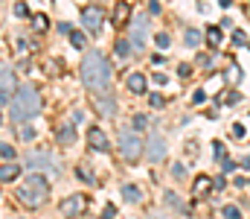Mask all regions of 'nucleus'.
<instances>
[{"label":"nucleus","instance_id":"nucleus-1","mask_svg":"<svg viewBox=\"0 0 250 219\" xmlns=\"http://www.w3.org/2000/svg\"><path fill=\"white\" fill-rule=\"evenodd\" d=\"M79 73H82V85H84L90 94H96V97L111 94V65H108L105 53L90 50V53L82 59Z\"/></svg>","mask_w":250,"mask_h":219},{"label":"nucleus","instance_id":"nucleus-2","mask_svg":"<svg viewBox=\"0 0 250 219\" xmlns=\"http://www.w3.org/2000/svg\"><path fill=\"white\" fill-rule=\"evenodd\" d=\"M38 111H41V97H38L35 85H21V88L15 91V97H12V102H9V117H12V123H26V120H32Z\"/></svg>","mask_w":250,"mask_h":219},{"label":"nucleus","instance_id":"nucleus-3","mask_svg":"<svg viewBox=\"0 0 250 219\" xmlns=\"http://www.w3.org/2000/svg\"><path fill=\"white\" fill-rule=\"evenodd\" d=\"M47 199H50V181H47V175L38 172V170H29V175L18 187V202L26 205V208H41Z\"/></svg>","mask_w":250,"mask_h":219},{"label":"nucleus","instance_id":"nucleus-4","mask_svg":"<svg viewBox=\"0 0 250 219\" xmlns=\"http://www.w3.org/2000/svg\"><path fill=\"white\" fill-rule=\"evenodd\" d=\"M23 167L47 172V175H62V164L53 152H29V155H23Z\"/></svg>","mask_w":250,"mask_h":219},{"label":"nucleus","instance_id":"nucleus-5","mask_svg":"<svg viewBox=\"0 0 250 219\" xmlns=\"http://www.w3.org/2000/svg\"><path fill=\"white\" fill-rule=\"evenodd\" d=\"M120 155H123L125 161H137L143 152H146V144H143V138H140V132H134V129H128L125 126L123 132H120Z\"/></svg>","mask_w":250,"mask_h":219},{"label":"nucleus","instance_id":"nucleus-6","mask_svg":"<svg viewBox=\"0 0 250 219\" xmlns=\"http://www.w3.org/2000/svg\"><path fill=\"white\" fill-rule=\"evenodd\" d=\"M128 38L134 44V50H143L148 44V15H134L128 24Z\"/></svg>","mask_w":250,"mask_h":219},{"label":"nucleus","instance_id":"nucleus-7","mask_svg":"<svg viewBox=\"0 0 250 219\" xmlns=\"http://www.w3.org/2000/svg\"><path fill=\"white\" fill-rule=\"evenodd\" d=\"M146 158L151 164H160L166 158V138L160 132H148V138H146Z\"/></svg>","mask_w":250,"mask_h":219},{"label":"nucleus","instance_id":"nucleus-8","mask_svg":"<svg viewBox=\"0 0 250 219\" xmlns=\"http://www.w3.org/2000/svg\"><path fill=\"white\" fill-rule=\"evenodd\" d=\"M12 91H15V73H12V65L9 62H3L0 65V102H3V108H9Z\"/></svg>","mask_w":250,"mask_h":219},{"label":"nucleus","instance_id":"nucleus-9","mask_svg":"<svg viewBox=\"0 0 250 219\" xmlns=\"http://www.w3.org/2000/svg\"><path fill=\"white\" fill-rule=\"evenodd\" d=\"M84 208H87V196L73 193V196H67V199L62 202V217H67V219L82 217V214H84Z\"/></svg>","mask_w":250,"mask_h":219},{"label":"nucleus","instance_id":"nucleus-10","mask_svg":"<svg viewBox=\"0 0 250 219\" xmlns=\"http://www.w3.org/2000/svg\"><path fill=\"white\" fill-rule=\"evenodd\" d=\"M102 18H105V15H102L96 6H87V9L82 12V24H84V29H87L90 35H96V32L102 29Z\"/></svg>","mask_w":250,"mask_h":219},{"label":"nucleus","instance_id":"nucleus-11","mask_svg":"<svg viewBox=\"0 0 250 219\" xmlns=\"http://www.w3.org/2000/svg\"><path fill=\"white\" fill-rule=\"evenodd\" d=\"M87 144H90V149H96V152H108V135L99 129V126H90L87 129Z\"/></svg>","mask_w":250,"mask_h":219},{"label":"nucleus","instance_id":"nucleus-12","mask_svg":"<svg viewBox=\"0 0 250 219\" xmlns=\"http://www.w3.org/2000/svg\"><path fill=\"white\" fill-rule=\"evenodd\" d=\"M212 187H215V184H212V178H209V175H198V181L192 184V196H195V199H204Z\"/></svg>","mask_w":250,"mask_h":219},{"label":"nucleus","instance_id":"nucleus-13","mask_svg":"<svg viewBox=\"0 0 250 219\" xmlns=\"http://www.w3.org/2000/svg\"><path fill=\"white\" fill-rule=\"evenodd\" d=\"M96 111L102 117H117V102L111 97H96Z\"/></svg>","mask_w":250,"mask_h":219},{"label":"nucleus","instance_id":"nucleus-14","mask_svg":"<svg viewBox=\"0 0 250 219\" xmlns=\"http://www.w3.org/2000/svg\"><path fill=\"white\" fill-rule=\"evenodd\" d=\"M146 85H148V79L143 73H131L128 76V91L131 94H146Z\"/></svg>","mask_w":250,"mask_h":219},{"label":"nucleus","instance_id":"nucleus-15","mask_svg":"<svg viewBox=\"0 0 250 219\" xmlns=\"http://www.w3.org/2000/svg\"><path fill=\"white\" fill-rule=\"evenodd\" d=\"M18 175H21V167H18L15 161H3V170H0V181H6V184H9V181H15Z\"/></svg>","mask_w":250,"mask_h":219},{"label":"nucleus","instance_id":"nucleus-16","mask_svg":"<svg viewBox=\"0 0 250 219\" xmlns=\"http://www.w3.org/2000/svg\"><path fill=\"white\" fill-rule=\"evenodd\" d=\"M123 199L131 202V205H137V202H143V190L137 184H123Z\"/></svg>","mask_w":250,"mask_h":219},{"label":"nucleus","instance_id":"nucleus-17","mask_svg":"<svg viewBox=\"0 0 250 219\" xmlns=\"http://www.w3.org/2000/svg\"><path fill=\"white\" fill-rule=\"evenodd\" d=\"M56 141L62 146H70L73 141H76V129L73 126H62V129H56Z\"/></svg>","mask_w":250,"mask_h":219},{"label":"nucleus","instance_id":"nucleus-18","mask_svg":"<svg viewBox=\"0 0 250 219\" xmlns=\"http://www.w3.org/2000/svg\"><path fill=\"white\" fill-rule=\"evenodd\" d=\"M128 12H131V9H128V3H125V0H120V3L114 6V24H117V26H123V24H125Z\"/></svg>","mask_w":250,"mask_h":219},{"label":"nucleus","instance_id":"nucleus-19","mask_svg":"<svg viewBox=\"0 0 250 219\" xmlns=\"http://www.w3.org/2000/svg\"><path fill=\"white\" fill-rule=\"evenodd\" d=\"M221 41H224L221 29H218V26H209V29H207V44H209V47H221Z\"/></svg>","mask_w":250,"mask_h":219},{"label":"nucleus","instance_id":"nucleus-20","mask_svg":"<svg viewBox=\"0 0 250 219\" xmlns=\"http://www.w3.org/2000/svg\"><path fill=\"white\" fill-rule=\"evenodd\" d=\"M76 175H79V181H84V184H90V187L96 184V178H93V172H90L87 167H79V170H76Z\"/></svg>","mask_w":250,"mask_h":219},{"label":"nucleus","instance_id":"nucleus-21","mask_svg":"<svg viewBox=\"0 0 250 219\" xmlns=\"http://www.w3.org/2000/svg\"><path fill=\"white\" fill-rule=\"evenodd\" d=\"M163 199H166V205H169V208H175V211H181V214L187 211V205H184V202H181V199H178L175 193H166Z\"/></svg>","mask_w":250,"mask_h":219},{"label":"nucleus","instance_id":"nucleus-22","mask_svg":"<svg viewBox=\"0 0 250 219\" xmlns=\"http://www.w3.org/2000/svg\"><path fill=\"white\" fill-rule=\"evenodd\" d=\"M117 53H120V56H131V53H134V44H131V41H125V38H120V41H117Z\"/></svg>","mask_w":250,"mask_h":219},{"label":"nucleus","instance_id":"nucleus-23","mask_svg":"<svg viewBox=\"0 0 250 219\" xmlns=\"http://www.w3.org/2000/svg\"><path fill=\"white\" fill-rule=\"evenodd\" d=\"M44 71L50 73V76H56V73H62V59H47V65H44Z\"/></svg>","mask_w":250,"mask_h":219},{"label":"nucleus","instance_id":"nucleus-24","mask_svg":"<svg viewBox=\"0 0 250 219\" xmlns=\"http://www.w3.org/2000/svg\"><path fill=\"white\" fill-rule=\"evenodd\" d=\"M70 44H73L76 50H82V47L87 44V38H84V32H70Z\"/></svg>","mask_w":250,"mask_h":219},{"label":"nucleus","instance_id":"nucleus-25","mask_svg":"<svg viewBox=\"0 0 250 219\" xmlns=\"http://www.w3.org/2000/svg\"><path fill=\"white\" fill-rule=\"evenodd\" d=\"M154 44H157L160 50H169V47H172V38H169L166 32H157V35H154Z\"/></svg>","mask_w":250,"mask_h":219},{"label":"nucleus","instance_id":"nucleus-26","mask_svg":"<svg viewBox=\"0 0 250 219\" xmlns=\"http://www.w3.org/2000/svg\"><path fill=\"white\" fill-rule=\"evenodd\" d=\"M201 44V32L198 29H187V47H198Z\"/></svg>","mask_w":250,"mask_h":219},{"label":"nucleus","instance_id":"nucleus-27","mask_svg":"<svg viewBox=\"0 0 250 219\" xmlns=\"http://www.w3.org/2000/svg\"><path fill=\"white\" fill-rule=\"evenodd\" d=\"M15 155H18V152H15V149H12L9 144L0 146V158H3V161H15Z\"/></svg>","mask_w":250,"mask_h":219},{"label":"nucleus","instance_id":"nucleus-28","mask_svg":"<svg viewBox=\"0 0 250 219\" xmlns=\"http://www.w3.org/2000/svg\"><path fill=\"white\" fill-rule=\"evenodd\" d=\"M233 44H236V47H245V44H248V35H245L242 29H236V32H233Z\"/></svg>","mask_w":250,"mask_h":219},{"label":"nucleus","instance_id":"nucleus-29","mask_svg":"<svg viewBox=\"0 0 250 219\" xmlns=\"http://www.w3.org/2000/svg\"><path fill=\"white\" fill-rule=\"evenodd\" d=\"M239 217H242V214H239L236 205H227V208H224V219H239Z\"/></svg>","mask_w":250,"mask_h":219},{"label":"nucleus","instance_id":"nucleus-30","mask_svg":"<svg viewBox=\"0 0 250 219\" xmlns=\"http://www.w3.org/2000/svg\"><path fill=\"white\" fill-rule=\"evenodd\" d=\"M148 102H151V108H163V105H166V99H163L160 94H151V97H148Z\"/></svg>","mask_w":250,"mask_h":219},{"label":"nucleus","instance_id":"nucleus-31","mask_svg":"<svg viewBox=\"0 0 250 219\" xmlns=\"http://www.w3.org/2000/svg\"><path fill=\"white\" fill-rule=\"evenodd\" d=\"M15 15H18V18H26V15H29V6H26V3H15Z\"/></svg>","mask_w":250,"mask_h":219},{"label":"nucleus","instance_id":"nucleus-32","mask_svg":"<svg viewBox=\"0 0 250 219\" xmlns=\"http://www.w3.org/2000/svg\"><path fill=\"white\" fill-rule=\"evenodd\" d=\"M172 175H175V178H184V175H187V167H184V164H172Z\"/></svg>","mask_w":250,"mask_h":219},{"label":"nucleus","instance_id":"nucleus-33","mask_svg":"<svg viewBox=\"0 0 250 219\" xmlns=\"http://www.w3.org/2000/svg\"><path fill=\"white\" fill-rule=\"evenodd\" d=\"M212 149H215V161H221V158L227 155V152H224V144H221V141H215V144H212Z\"/></svg>","mask_w":250,"mask_h":219},{"label":"nucleus","instance_id":"nucleus-34","mask_svg":"<svg viewBox=\"0 0 250 219\" xmlns=\"http://www.w3.org/2000/svg\"><path fill=\"white\" fill-rule=\"evenodd\" d=\"M134 126H137V129H148V117L137 114V117H134Z\"/></svg>","mask_w":250,"mask_h":219},{"label":"nucleus","instance_id":"nucleus-35","mask_svg":"<svg viewBox=\"0 0 250 219\" xmlns=\"http://www.w3.org/2000/svg\"><path fill=\"white\" fill-rule=\"evenodd\" d=\"M230 135H233V138H236V141H242V138H245V126H242V123H236V126H233V132H230Z\"/></svg>","mask_w":250,"mask_h":219},{"label":"nucleus","instance_id":"nucleus-36","mask_svg":"<svg viewBox=\"0 0 250 219\" xmlns=\"http://www.w3.org/2000/svg\"><path fill=\"white\" fill-rule=\"evenodd\" d=\"M21 138H23V141H32V138H35V129L23 126V129H21Z\"/></svg>","mask_w":250,"mask_h":219},{"label":"nucleus","instance_id":"nucleus-37","mask_svg":"<svg viewBox=\"0 0 250 219\" xmlns=\"http://www.w3.org/2000/svg\"><path fill=\"white\" fill-rule=\"evenodd\" d=\"M204 99H207V94H204V91H195V94H192V102H195V105H201Z\"/></svg>","mask_w":250,"mask_h":219},{"label":"nucleus","instance_id":"nucleus-38","mask_svg":"<svg viewBox=\"0 0 250 219\" xmlns=\"http://www.w3.org/2000/svg\"><path fill=\"white\" fill-rule=\"evenodd\" d=\"M212 184H215V190H224V187H227V178L218 175V178H212Z\"/></svg>","mask_w":250,"mask_h":219},{"label":"nucleus","instance_id":"nucleus-39","mask_svg":"<svg viewBox=\"0 0 250 219\" xmlns=\"http://www.w3.org/2000/svg\"><path fill=\"white\" fill-rule=\"evenodd\" d=\"M218 164H221V167H224V170H227V172H230V170H233V167H236V164H233V161H230V158H227V155H224V158H221V161H218Z\"/></svg>","mask_w":250,"mask_h":219},{"label":"nucleus","instance_id":"nucleus-40","mask_svg":"<svg viewBox=\"0 0 250 219\" xmlns=\"http://www.w3.org/2000/svg\"><path fill=\"white\" fill-rule=\"evenodd\" d=\"M148 12H151V15H160V0H151V3H148Z\"/></svg>","mask_w":250,"mask_h":219},{"label":"nucleus","instance_id":"nucleus-41","mask_svg":"<svg viewBox=\"0 0 250 219\" xmlns=\"http://www.w3.org/2000/svg\"><path fill=\"white\" fill-rule=\"evenodd\" d=\"M102 217H105V219H114V217H117V208H114V205H108V208H105V214H102Z\"/></svg>","mask_w":250,"mask_h":219},{"label":"nucleus","instance_id":"nucleus-42","mask_svg":"<svg viewBox=\"0 0 250 219\" xmlns=\"http://www.w3.org/2000/svg\"><path fill=\"white\" fill-rule=\"evenodd\" d=\"M198 62H201V68H212V59L209 56H198Z\"/></svg>","mask_w":250,"mask_h":219},{"label":"nucleus","instance_id":"nucleus-43","mask_svg":"<svg viewBox=\"0 0 250 219\" xmlns=\"http://www.w3.org/2000/svg\"><path fill=\"white\" fill-rule=\"evenodd\" d=\"M35 24H38V29H47V18H44V15H38Z\"/></svg>","mask_w":250,"mask_h":219},{"label":"nucleus","instance_id":"nucleus-44","mask_svg":"<svg viewBox=\"0 0 250 219\" xmlns=\"http://www.w3.org/2000/svg\"><path fill=\"white\" fill-rule=\"evenodd\" d=\"M239 76H242L239 68H230V82H239Z\"/></svg>","mask_w":250,"mask_h":219},{"label":"nucleus","instance_id":"nucleus-45","mask_svg":"<svg viewBox=\"0 0 250 219\" xmlns=\"http://www.w3.org/2000/svg\"><path fill=\"white\" fill-rule=\"evenodd\" d=\"M178 73H181V76H189V73H192V68H189V65H181V68H178Z\"/></svg>","mask_w":250,"mask_h":219},{"label":"nucleus","instance_id":"nucleus-46","mask_svg":"<svg viewBox=\"0 0 250 219\" xmlns=\"http://www.w3.org/2000/svg\"><path fill=\"white\" fill-rule=\"evenodd\" d=\"M242 167H248V170H250V155L245 158V161H242Z\"/></svg>","mask_w":250,"mask_h":219},{"label":"nucleus","instance_id":"nucleus-47","mask_svg":"<svg viewBox=\"0 0 250 219\" xmlns=\"http://www.w3.org/2000/svg\"><path fill=\"white\" fill-rule=\"evenodd\" d=\"M218 3H221V6H224V9H227V6H230V3H233V0H218Z\"/></svg>","mask_w":250,"mask_h":219}]
</instances>
